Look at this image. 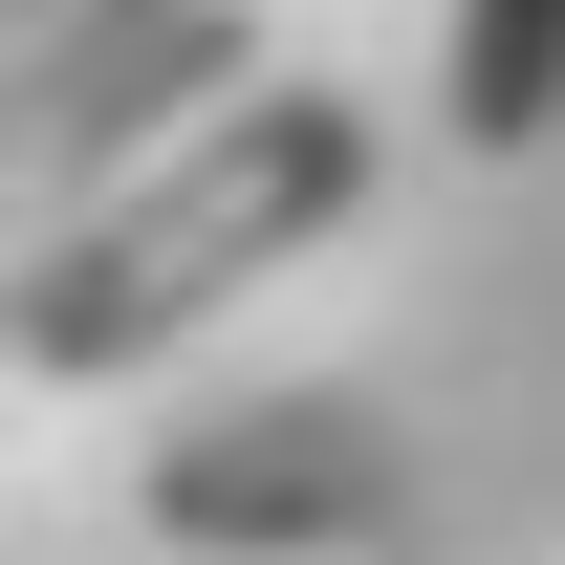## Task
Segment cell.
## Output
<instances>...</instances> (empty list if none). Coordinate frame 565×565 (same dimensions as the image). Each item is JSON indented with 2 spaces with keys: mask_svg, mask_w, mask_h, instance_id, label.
Returning a JSON list of instances; mask_svg holds the SVG:
<instances>
[{
  "mask_svg": "<svg viewBox=\"0 0 565 565\" xmlns=\"http://www.w3.org/2000/svg\"><path fill=\"white\" fill-rule=\"evenodd\" d=\"M131 500L174 522V544H305V522H370V500H392V457H370L349 392H262V414H196Z\"/></svg>",
  "mask_w": 565,
  "mask_h": 565,
  "instance_id": "obj_3",
  "label": "cell"
},
{
  "mask_svg": "<svg viewBox=\"0 0 565 565\" xmlns=\"http://www.w3.org/2000/svg\"><path fill=\"white\" fill-rule=\"evenodd\" d=\"M217 87H262V22H239V0H152V22H109V44L66 66V109H44L22 152H0V370H22L44 239H66V217L109 196V174H131V152L174 131V109H217Z\"/></svg>",
  "mask_w": 565,
  "mask_h": 565,
  "instance_id": "obj_2",
  "label": "cell"
},
{
  "mask_svg": "<svg viewBox=\"0 0 565 565\" xmlns=\"http://www.w3.org/2000/svg\"><path fill=\"white\" fill-rule=\"evenodd\" d=\"M435 109H457V152H544L565 131V0H457Z\"/></svg>",
  "mask_w": 565,
  "mask_h": 565,
  "instance_id": "obj_4",
  "label": "cell"
},
{
  "mask_svg": "<svg viewBox=\"0 0 565 565\" xmlns=\"http://www.w3.org/2000/svg\"><path fill=\"white\" fill-rule=\"evenodd\" d=\"M370 217V109L349 87H217L196 131H152L109 196L44 239V305H22V370H152L196 349V305H239L262 262H305V239H349Z\"/></svg>",
  "mask_w": 565,
  "mask_h": 565,
  "instance_id": "obj_1",
  "label": "cell"
},
{
  "mask_svg": "<svg viewBox=\"0 0 565 565\" xmlns=\"http://www.w3.org/2000/svg\"><path fill=\"white\" fill-rule=\"evenodd\" d=\"M109 22H152V0H0V152H22L44 109H66V66L109 44Z\"/></svg>",
  "mask_w": 565,
  "mask_h": 565,
  "instance_id": "obj_5",
  "label": "cell"
}]
</instances>
